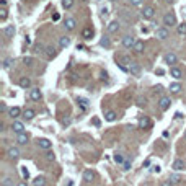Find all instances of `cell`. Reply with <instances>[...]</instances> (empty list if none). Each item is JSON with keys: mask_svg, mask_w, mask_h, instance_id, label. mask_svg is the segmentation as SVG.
<instances>
[{"mask_svg": "<svg viewBox=\"0 0 186 186\" xmlns=\"http://www.w3.org/2000/svg\"><path fill=\"white\" fill-rule=\"evenodd\" d=\"M166 2H175V0H166Z\"/></svg>", "mask_w": 186, "mask_h": 186, "instance_id": "cell-55", "label": "cell"}, {"mask_svg": "<svg viewBox=\"0 0 186 186\" xmlns=\"http://www.w3.org/2000/svg\"><path fill=\"white\" fill-rule=\"evenodd\" d=\"M185 10H186V8H185Z\"/></svg>", "mask_w": 186, "mask_h": 186, "instance_id": "cell-59", "label": "cell"}, {"mask_svg": "<svg viewBox=\"0 0 186 186\" xmlns=\"http://www.w3.org/2000/svg\"><path fill=\"white\" fill-rule=\"evenodd\" d=\"M144 47H145L144 41H141V39H137V41H136V44H134V47H132V51H136L137 54H141L142 51H144Z\"/></svg>", "mask_w": 186, "mask_h": 186, "instance_id": "cell-22", "label": "cell"}, {"mask_svg": "<svg viewBox=\"0 0 186 186\" xmlns=\"http://www.w3.org/2000/svg\"><path fill=\"white\" fill-rule=\"evenodd\" d=\"M137 101H139V106H142V104H145V103H147V100H145V98H139Z\"/></svg>", "mask_w": 186, "mask_h": 186, "instance_id": "cell-46", "label": "cell"}, {"mask_svg": "<svg viewBox=\"0 0 186 186\" xmlns=\"http://www.w3.org/2000/svg\"><path fill=\"white\" fill-rule=\"evenodd\" d=\"M170 91H171L173 95H178V93L181 91V85H180V83H178V82L171 83V85H170Z\"/></svg>", "mask_w": 186, "mask_h": 186, "instance_id": "cell-25", "label": "cell"}, {"mask_svg": "<svg viewBox=\"0 0 186 186\" xmlns=\"http://www.w3.org/2000/svg\"><path fill=\"white\" fill-rule=\"evenodd\" d=\"M77 101H79V103L82 104V108H83V109H87V100H85V98H79Z\"/></svg>", "mask_w": 186, "mask_h": 186, "instance_id": "cell-41", "label": "cell"}, {"mask_svg": "<svg viewBox=\"0 0 186 186\" xmlns=\"http://www.w3.org/2000/svg\"><path fill=\"white\" fill-rule=\"evenodd\" d=\"M155 74H158V75H163V74H165V70H163V69H157V72H155Z\"/></svg>", "mask_w": 186, "mask_h": 186, "instance_id": "cell-49", "label": "cell"}, {"mask_svg": "<svg viewBox=\"0 0 186 186\" xmlns=\"http://www.w3.org/2000/svg\"><path fill=\"white\" fill-rule=\"evenodd\" d=\"M114 162L116 163H124V157H123V153H114Z\"/></svg>", "mask_w": 186, "mask_h": 186, "instance_id": "cell-36", "label": "cell"}, {"mask_svg": "<svg viewBox=\"0 0 186 186\" xmlns=\"http://www.w3.org/2000/svg\"><path fill=\"white\" fill-rule=\"evenodd\" d=\"M20 114H21V109H20L18 106H12V108L8 109V116L12 118V119H13V118H18Z\"/></svg>", "mask_w": 186, "mask_h": 186, "instance_id": "cell-21", "label": "cell"}, {"mask_svg": "<svg viewBox=\"0 0 186 186\" xmlns=\"http://www.w3.org/2000/svg\"><path fill=\"white\" fill-rule=\"evenodd\" d=\"M165 62H166V64H170V65H175V64L178 62L176 54H173V52H168V54H165Z\"/></svg>", "mask_w": 186, "mask_h": 186, "instance_id": "cell-15", "label": "cell"}, {"mask_svg": "<svg viewBox=\"0 0 186 186\" xmlns=\"http://www.w3.org/2000/svg\"><path fill=\"white\" fill-rule=\"evenodd\" d=\"M185 137H186V132H185Z\"/></svg>", "mask_w": 186, "mask_h": 186, "instance_id": "cell-58", "label": "cell"}, {"mask_svg": "<svg viewBox=\"0 0 186 186\" xmlns=\"http://www.w3.org/2000/svg\"><path fill=\"white\" fill-rule=\"evenodd\" d=\"M171 168H173L175 171H181V170H185V168H186V165H185V162H183L181 158H176V160L173 162Z\"/></svg>", "mask_w": 186, "mask_h": 186, "instance_id": "cell-13", "label": "cell"}, {"mask_svg": "<svg viewBox=\"0 0 186 186\" xmlns=\"http://www.w3.org/2000/svg\"><path fill=\"white\" fill-rule=\"evenodd\" d=\"M20 150L17 149V147H10L8 150H7V157L10 158V160H17V158H20Z\"/></svg>", "mask_w": 186, "mask_h": 186, "instance_id": "cell-7", "label": "cell"}, {"mask_svg": "<svg viewBox=\"0 0 186 186\" xmlns=\"http://www.w3.org/2000/svg\"><path fill=\"white\" fill-rule=\"evenodd\" d=\"M129 74L134 75V77H139L141 75V65L137 62H131L129 64Z\"/></svg>", "mask_w": 186, "mask_h": 186, "instance_id": "cell-6", "label": "cell"}, {"mask_svg": "<svg viewBox=\"0 0 186 186\" xmlns=\"http://www.w3.org/2000/svg\"><path fill=\"white\" fill-rule=\"evenodd\" d=\"M0 5H2V7H7V0H0Z\"/></svg>", "mask_w": 186, "mask_h": 186, "instance_id": "cell-53", "label": "cell"}, {"mask_svg": "<svg viewBox=\"0 0 186 186\" xmlns=\"http://www.w3.org/2000/svg\"><path fill=\"white\" fill-rule=\"evenodd\" d=\"M93 124H95V126H100V119H96V118H95V119H93Z\"/></svg>", "mask_w": 186, "mask_h": 186, "instance_id": "cell-54", "label": "cell"}, {"mask_svg": "<svg viewBox=\"0 0 186 186\" xmlns=\"http://www.w3.org/2000/svg\"><path fill=\"white\" fill-rule=\"evenodd\" d=\"M106 77H108V74H106V72H103V74H101V80H106Z\"/></svg>", "mask_w": 186, "mask_h": 186, "instance_id": "cell-52", "label": "cell"}, {"mask_svg": "<svg viewBox=\"0 0 186 186\" xmlns=\"http://www.w3.org/2000/svg\"><path fill=\"white\" fill-rule=\"evenodd\" d=\"M123 166H124L123 170H126V171H127V170H131V162H124Z\"/></svg>", "mask_w": 186, "mask_h": 186, "instance_id": "cell-44", "label": "cell"}, {"mask_svg": "<svg viewBox=\"0 0 186 186\" xmlns=\"http://www.w3.org/2000/svg\"><path fill=\"white\" fill-rule=\"evenodd\" d=\"M21 176L25 178V180H28V178H29V171L26 170V166H21Z\"/></svg>", "mask_w": 186, "mask_h": 186, "instance_id": "cell-38", "label": "cell"}, {"mask_svg": "<svg viewBox=\"0 0 186 186\" xmlns=\"http://www.w3.org/2000/svg\"><path fill=\"white\" fill-rule=\"evenodd\" d=\"M170 104H171V100H170L168 96H162V98L158 100V108H160L162 111H166L170 108Z\"/></svg>", "mask_w": 186, "mask_h": 186, "instance_id": "cell-5", "label": "cell"}, {"mask_svg": "<svg viewBox=\"0 0 186 186\" xmlns=\"http://www.w3.org/2000/svg\"><path fill=\"white\" fill-rule=\"evenodd\" d=\"M136 41H137V39L134 36H129V34H127V36L123 38V46L126 47V49H132L134 44H136Z\"/></svg>", "mask_w": 186, "mask_h": 186, "instance_id": "cell-4", "label": "cell"}, {"mask_svg": "<svg viewBox=\"0 0 186 186\" xmlns=\"http://www.w3.org/2000/svg\"><path fill=\"white\" fill-rule=\"evenodd\" d=\"M69 44H70V38H69V36H62L61 39H59V46H61V49L67 47Z\"/></svg>", "mask_w": 186, "mask_h": 186, "instance_id": "cell-24", "label": "cell"}, {"mask_svg": "<svg viewBox=\"0 0 186 186\" xmlns=\"http://www.w3.org/2000/svg\"><path fill=\"white\" fill-rule=\"evenodd\" d=\"M41 96H42V93H41L39 88H33V90H29V98L33 100V101H39Z\"/></svg>", "mask_w": 186, "mask_h": 186, "instance_id": "cell-11", "label": "cell"}, {"mask_svg": "<svg viewBox=\"0 0 186 186\" xmlns=\"http://www.w3.org/2000/svg\"><path fill=\"white\" fill-rule=\"evenodd\" d=\"M2 186H13V180L12 178H3V181H2Z\"/></svg>", "mask_w": 186, "mask_h": 186, "instance_id": "cell-37", "label": "cell"}, {"mask_svg": "<svg viewBox=\"0 0 186 186\" xmlns=\"http://www.w3.org/2000/svg\"><path fill=\"white\" fill-rule=\"evenodd\" d=\"M46 56H47V59H52L54 56H56V49H54L52 46H47V47H46Z\"/></svg>", "mask_w": 186, "mask_h": 186, "instance_id": "cell-30", "label": "cell"}, {"mask_svg": "<svg viewBox=\"0 0 186 186\" xmlns=\"http://www.w3.org/2000/svg\"><path fill=\"white\" fill-rule=\"evenodd\" d=\"M34 116H36V111H34V109H25V118L26 119H33Z\"/></svg>", "mask_w": 186, "mask_h": 186, "instance_id": "cell-33", "label": "cell"}, {"mask_svg": "<svg viewBox=\"0 0 186 186\" xmlns=\"http://www.w3.org/2000/svg\"><path fill=\"white\" fill-rule=\"evenodd\" d=\"M168 180H170L171 183H173V185H176V183H180V181H181V176H180L178 173H171V175H170V178H168Z\"/></svg>", "mask_w": 186, "mask_h": 186, "instance_id": "cell-31", "label": "cell"}, {"mask_svg": "<svg viewBox=\"0 0 186 186\" xmlns=\"http://www.w3.org/2000/svg\"><path fill=\"white\" fill-rule=\"evenodd\" d=\"M152 170H153V171H155V173H158V171H160V166H158V165H157V166H153V168H152Z\"/></svg>", "mask_w": 186, "mask_h": 186, "instance_id": "cell-51", "label": "cell"}, {"mask_svg": "<svg viewBox=\"0 0 186 186\" xmlns=\"http://www.w3.org/2000/svg\"><path fill=\"white\" fill-rule=\"evenodd\" d=\"M46 160H49V162H54V160H56V155H54V152H47V153H46Z\"/></svg>", "mask_w": 186, "mask_h": 186, "instance_id": "cell-39", "label": "cell"}, {"mask_svg": "<svg viewBox=\"0 0 186 186\" xmlns=\"http://www.w3.org/2000/svg\"><path fill=\"white\" fill-rule=\"evenodd\" d=\"M139 127H141V129H147V127H150V119L147 118V116L141 118V121H139Z\"/></svg>", "mask_w": 186, "mask_h": 186, "instance_id": "cell-23", "label": "cell"}, {"mask_svg": "<svg viewBox=\"0 0 186 186\" xmlns=\"http://www.w3.org/2000/svg\"><path fill=\"white\" fill-rule=\"evenodd\" d=\"M12 64H15V61H13L12 57L5 59V61H3V69H10V67H12Z\"/></svg>", "mask_w": 186, "mask_h": 186, "instance_id": "cell-35", "label": "cell"}, {"mask_svg": "<svg viewBox=\"0 0 186 186\" xmlns=\"http://www.w3.org/2000/svg\"><path fill=\"white\" fill-rule=\"evenodd\" d=\"M17 186H29V185H28V183H26V181H20V183H18Z\"/></svg>", "mask_w": 186, "mask_h": 186, "instance_id": "cell-50", "label": "cell"}, {"mask_svg": "<svg viewBox=\"0 0 186 186\" xmlns=\"http://www.w3.org/2000/svg\"><path fill=\"white\" fill-rule=\"evenodd\" d=\"M0 111H2V113H8V108H7V104H5V103H0Z\"/></svg>", "mask_w": 186, "mask_h": 186, "instance_id": "cell-42", "label": "cell"}, {"mask_svg": "<svg viewBox=\"0 0 186 186\" xmlns=\"http://www.w3.org/2000/svg\"><path fill=\"white\" fill-rule=\"evenodd\" d=\"M176 33L180 36H186V23H181V25L176 26Z\"/></svg>", "mask_w": 186, "mask_h": 186, "instance_id": "cell-29", "label": "cell"}, {"mask_svg": "<svg viewBox=\"0 0 186 186\" xmlns=\"http://www.w3.org/2000/svg\"><path fill=\"white\" fill-rule=\"evenodd\" d=\"M61 3H62V7H64L65 10H69V8L74 7V0H62Z\"/></svg>", "mask_w": 186, "mask_h": 186, "instance_id": "cell-34", "label": "cell"}, {"mask_svg": "<svg viewBox=\"0 0 186 186\" xmlns=\"http://www.w3.org/2000/svg\"><path fill=\"white\" fill-rule=\"evenodd\" d=\"M38 145L44 150H49L51 147H52V142H51L49 139H44V137H42V139H38Z\"/></svg>", "mask_w": 186, "mask_h": 186, "instance_id": "cell-10", "label": "cell"}, {"mask_svg": "<svg viewBox=\"0 0 186 186\" xmlns=\"http://www.w3.org/2000/svg\"><path fill=\"white\" fill-rule=\"evenodd\" d=\"M170 75H171V77H173V79H176V80H180L183 77V72L180 70V69H178V67H171V69H170Z\"/></svg>", "mask_w": 186, "mask_h": 186, "instance_id": "cell-17", "label": "cell"}, {"mask_svg": "<svg viewBox=\"0 0 186 186\" xmlns=\"http://www.w3.org/2000/svg\"><path fill=\"white\" fill-rule=\"evenodd\" d=\"M141 15H142V18H144V20H152V18L155 17V8H153V7H150V5H147V7H144V8H142Z\"/></svg>", "mask_w": 186, "mask_h": 186, "instance_id": "cell-1", "label": "cell"}, {"mask_svg": "<svg viewBox=\"0 0 186 186\" xmlns=\"http://www.w3.org/2000/svg\"><path fill=\"white\" fill-rule=\"evenodd\" d=\"M82 2H88V0H82Z\"/></svg>", "mask_w": 186, "mask_h": 186, "instance_id": "cell-57", "label": "cell"}, {"mask_svg": "<svg viewBox=\"0 0 186 186\" xmlns=\"http://www.w3.org/2000/svg\"><path fill=\"white\" fill-rule=\"evenodd\" d=\"M93 180H95V171H93V170H85V171H83V181L91 183Z\"/></svg>", "mask_w": 186, "mask_h": 186, "instance_id": "cell-14", "label": "cell"}, {"mask_svg": "<svg viewBox=\"0 0 186 186\" xmlns=\"http://www.w3.org/2000/svg\"><path fill=\"white\" fill-rule=\"evenodd\" d=\"M3 34H5V38H13V34H15V26L13 25H8V26H5L3 28Z\"/></svg>", "mask_w": 186, "mask_h": 186, "instance_id": "cell-18", "label": "cell"}, {"mask_svg": "<svg viewBox=\"0 0 186 186\" xmlns=\"http://www.w3.org/2000/svg\"><path fill=\"white\" fill-rule=\"evenodd\" d=\"M109 2H118V0H109Z\"/></svg>", "mask_w": 186, "mask_h": 186, "instance_id": "cell-56", "label": "cell"}, {"mask_svg": "<svg viewBox=\"0 0 186 186\" xmlns=\"http://www.w3.org/2000/svg\"><path fill=\"white\" fill-rule=\"evenodd\" d=\"M163 25H165V26H178L175 13L170 12V13H165V15H163Z\"/></svg>", "mask_w": 186, "mask_h": 186, "instance_id": "cell-2", "label": "cell"}, {"mask_svg": "<svg viewBox=\"0 0 186 186\" xmlns=\"http://www.w3.org/2000/svg\"><path fill=\"white\" fill-rule=\"evenodd\" d=\"M59 18H61V15H59V13H54V15H52V20L54 21H57Z\"/></svg>", "mask_w": 186, "mask_h": 186, "instance_id": "cell-48", "label": "cell"}, {"mask_svg": "<svg viewBox=\"0 0 186 186\" xmlns=\"http://www.w3.org/2000/svg\"><path fill=\"white\" fill-rule=\"evenodd\" d=\"M101 15H108V7H101Z\"/></svg>", "mask_w": 186, "mask_h": 186, "instance_id": "cell-47", "label": "cell"}, {"mask_svg": "<svg viewBox=\"0 0 186 186\" xmlns=\"http://www.w3.org/2000/svg\"><path fill=\"white\" fill-rule=\"evenodd\" d=\"M106 31L108 33H118L119 31V21H109L108 23V26H106Z\"/></svg>", "mask_w": 186, "mask_h": 186, "instance_id": "cell-9", "label": "cell"}, {"mask_svg": "<svg viewBox=\"0 0 186 186\" xmlns=\"http://www.w3.org/2000/svg\"><path fill=\"white\" fill-rule=\"evenodd\" d=\"M12 131H13L15 134L25 132V124L20 123V121H13V124H12Z\"/></svg>", "mask_w": 186, "mask_h": 186, "instance_id": "cell-8", "label": "cell"}, {"mask_svg": "<svg viewBox=\"0 0 186 186\" xmlns=\"http://www.w3.org/2000/svg\"><path fill=\"white\" fill-rule=\"evenodd\" d=\"M75 25H77V21H75L74 18H65V21H64V28H65L67 31H74Z\"/></svg>", "mask_w": 186, "mask_h": 186, "instance_id": "cell-12", "label": "cell"}, {"mask_svg": "<svg viewBox=\"0 0 186 186\" xmlns=\"http://www.w3.org/2000/svg\"><path fill=\"white\" fill-rule=\"evenodd\" d=\"M116 118H118V114H116L114 111H106V114H104V119H106L108 123H113V121H116Z\"/></svg>", "mask_w": 186, "mask_h": 186, "instance_id": "cell-27", "label": "cell"}, {"mask_svg": "<svg viewBox=\"0 0 186 186\" xmlns=\"http://www.w3.org/2000/svg\"><path fill=\"white\" fill-rule=\"evenodd\" d=\"M142 2H144V0H129V3L134 5V7H139V5H142Z\"/></svg>", "mask_w": 186, "mask_h": 186, "instance_id": "cell-40", "label": "cell"}, {"mask_svg": "<svg viewBox=\"0 0 186 186\" xmlns=\"http://www.w3.org/2000/svg\"><path fill=\"white\" fill-rule=\"evenodd\" d=\"M160 186H173V183L168 180V181H162V183H160Z\"/></svg>", "mask_w": 186, "mask_h": 186, "instance_id": "cell-45", "label": "cell"}, {"mask_svg": "<svg viewBox=\"0 0 186 186\" xmlns=\"http://www.w3.org/2000/svg\"><path fill=\"white\" fill-rule=\"evenodd\" d=\"M23 62H25L26 65H31V64H33V57H25V59H23Z\"/></svg>", "mask_w": 186, "mask_h": 186, "instance_id": "cell-43", "label": "cell"}, {"mask_svg": "<svg viewBox=\"0 0 186 186\" xmlns=\"http://www.w3.org/2000/svg\"><path fill=\"white\" fill-rule=\"evenodd\" d=\"M18 85H20L21 88H29L31 87V80H29V77H21V79L18 80Z\"/></svg>", "mask_w": 186, "mask_h": 186, "instance_id": "cell-19", "label": "cell"}, {"mask_svg": "<svg viewBox=\"0 0 186 186\" xmlns=\"http://www.w3.org/2000/svg\"><path fill=\"white\" fill-rule=\"evenodd\" d=\"M155 36H157L160 41H165L166 38L170 36V31L166 29V26H162V28H157V31H155Z\"/></svg>", "mask_w": 186, "mask_h": 186, "instance_id": "cell-3", "label": "cell"}, {"mask_svg": "<svg viewBox=\"0 0 186 186\" xmlns=\"http://www.w3.org/2000/svg\"><path fill=\"white\" fill-rule=\"evenodd\" d=\"M100 46H101V47H111V39H109V38L108 36H103L101 38V39H100Z\"/></svg>", "mask_w": 186, "mask_h": 186, "instance_id": "cell-26", "label": "cell"}, {"mask_svg": "<svg viewBox=\"0 0 186 186\" xmlns=\"http://www.w3.org/2000/svg\"><path fill=\"white\" fill-rule=\"evenodd\" d=\"M17 144H20V145H26V144H28V136H26L25 132L17 134Z\"/></svg>", "mask_w": 186, "mask_h": 186, "instance_id": "cell-20", "label": "cell"}, {"mask_svg": "<svg viewBox=\"0 0 186 186\" xmlns=\"http://www.w3.org/2000/svg\"><path fill=\"white\" fill-rule=\"evenodd\" d=\"M82 38L83 39H91L93 38V28H90V26H87V28H83L82 29Z\"/></svg>", "mask_w": 186, "mask_h": 186, "instance_id": "cell-16", "label": "cell"}, {"mask_svg": "<svg viewBox=\"0 0 186 186\" xmlns=\"http://www.w3.org/2000/svg\"><path fill=\"white\" fill-rule=\"evenodd\" d=\"M33 186H46V178H44V176H38V178H34Z\"/></svg>", "mask_w": 186, "mask_h": 186, "instance_id": "cell-28", "label": "cell"}, {"mask_svg": "<svg viewBox=\"0 0 186 186\" xmlns=\"http://www.w3.org/2000/svg\"><path fill=\"white\" fill-rule=\"evenodd\" d=\"M7 18H8V10H7V7H2L0 8V20L5 21Z\"/></svg>", "mask_w": 186, "mask_h": 186, "instance_id": "cell-32", "label": "cell"}]
</instances>
